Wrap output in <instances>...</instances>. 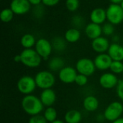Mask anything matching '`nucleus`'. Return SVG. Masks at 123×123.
<instances>
[{
    "mask_svg": "<svg viewBox=\"0 0 123 123\" xmlns=\"http://www.w3.org/2000/svg\"><path fill=\"white\" fill-rule=\"evenodd\" d=\"M21 106L23 111L31 117L40 115L44 109L40 97L33 94L25 95L22 99Z\"/></svg>",
    "mask_w": 123,
    "mask_h": 123,
    "instance_id": "obj_1",
    "label": "nucleus"
},
{
    "mask_svg": "<svg viewBox=\"0 0 123 123\" xmlns=\"http://www.w3.org/2000/svg\"><path fill=\"white\" fill-rule=\"evenodd\" d=\"M21 63L26 67L34 68L38 67L42 62L43 58L39 55L33 48L24 49L21 53Z\"/></svg>",
    "mask_w": 123,
    "mask_h": 123,
    "instance_id": "obj_2",
    "label": "nucleus"
},
{
    "mask_svg": "<svg viewBox=\"0 0 123 123\" xmlns=\"http://www.w3.org/2000/svg\"><path fill=\"white\" fill-rule=\"evenodd\" d=\"M34 78L37 87L42 90L52 89L55 83V77L50 71H40L36 74Z\"/></svg>",
    "mask_w": 123,
    "mask_h": 123,
    "instance_id": "obj_3",
    "label": "nucleus"
},
{
    "mask_svg": "<svg viewBox=\"0 0 123 123\" xmlns=\"http://www.w3.org/2000/svg\"><path fill=\"white\" fill-rule=\"evenodd\" d=\"M17 90L22 94H32L37 88L35 78L31 76H23L19 78L17 83Z\"/></svg>",
    "mask_w": 123,
    "mask_h": 123,
    "instance_id": "obj_4",
    "label": "nucleus"
},
{
    "mask_svg": "<svg viewBox=\"0 0 123 123\" xmlns=\"http://www.w3.org/2000/svg\"><path fill=\"white\" fill-rule=\"evenodd\" d=\"M103 114L106 120L112 123L121 117L123 114V105L118 101L112 102L107 105Z\"/></svg>",
    "mask_w": 123,
    "mask_h": 123,
    "instance_id": "obj_5",
    "label": "nucleus"
},
{
    "mask_svg": "<svg viewBox=\"0 0 123 123\" xmlns=\"http://www.w3.org/2000/svg\"><path fill=\"white\" fill-rule=\"evenodd\" d=\"M107 19L114 25H117L123 22V9L120 4H111L106 9Z\"/></svg>",
    "mask_w": 123,
    "mask_h": 123,
    "instance_id": "obj_6",
    "label": "nucleus"
},
{
    "mask_svg": "<svg viewBox=\"0 0 123 123\" xmlns=\"http://www.w3.org/2000/svg\"><path fill=\"white\" fill-rule=\"evenodd\" d=\"M75 68L78 74H83L86 76L93 75L97 69L94 61L88 58H83L78 60L76 63Z\"/></svg>",
    "mask_w": 123,
    "mask_h": 123,
    "instance_id": "obj_7",
    "label": "nucleus"
},
{
    "mask_svg": "<svg viewBox=\"0 0 123 123\" xmlns=\"http://www.w3.org/2000/svg\"><path fill=\"white\" fill-rule=\"evenodd\" d=\"M35 50L43 59L46 60L51 55L53 49L51 42L45 38H40L36 42Z\"/></svg>",
    "mask_w": 123,
    "mask_h": 123,
    "instance_id": "obj_8",
    "label": "nucleus"
},
{
    "mask_svg": "<svg viewBox=\"0 0 123 123\" xmlns=\"http://www.w3.org/2000/svg\"><path fill=\"white\" fill-rule=\"evenodd\" d=\"M119 81L116 74L112 72H106L100 76L99 83L103 89H112L117 87Z\"/></svg>",
    "mask_w": 123,
    "mask_h": 123,
    "instance_id": "obj_9",
    "label": "nucleus"
},
{
    "mask_svg": "<svg viewBox=\"0 0 123 123\" xmlns=\"http://www.w3.org/2000/svg\"><path fill=\"white\" fill-rule=\"evenodd\" d=\"M78 72L76 69L72 66H65L58 72V79L63 84H72L75 82V79Z\"/></svg>",
    "mask_w": 123,
    "mask_h": 123,
    "instance_id": "obj_10",
    "label": "nucleus"
},
{
    "mask_svg": "<svg viewBox=\"0 0 123 123\" xmlns=\"http://www.w3.org/2000/svg\"><path fill=\"white\" fill-rule=\"evenodd\" d=\"M9 8L14 14L22 15L27 14L31 8V4L28 0H12Z\"/></svg>",
    "mask_w": 123,
    "mask_h": 123,
    "instance_id": "obj_11",
    "label": "nucleus"
},
{
    "mask_svg": "<svg viewBox=\"0 0 123 123\" xmlns=\"http://www.w3.org/2000/svg\"><path fill=\"white\" fill-rule=\"evenodd\" d=\"M96 68L99 71H106L110 69L112 59L108 53H99L94 59Z\"/></svg>",
    "mask_w": 123,
    "mask_h": 123,
    "instance_id": "obj_12",
    "label": "nucleus"
},
{
    "mask_svg": "<svg viewBox=\"0 0 123 123\" xmlns=\"http://www.w3.org/2000/svg\"><path fill=\"white\" fill-rule=\"evenodd\" d=\"M110 46V42L107 38L105 37L100 36L92 42V48L98 54L105 53L108 51V49Z\"/></svg>",
    "mask_w": 123,
    "mask_h": 123,
    "instance_id": "obj_13",
    "label": "nucleus"
},
{
    "mask_svg": "<svg viewBox=\"0 0 123 123\" xmlns=\"http://www.w3.org/2000/svg\"><path fill=\"white\" fill-rule=\"evenodd\" d=\"M40 99L44 107H52L56 101V94L52 89H47L42 90Z\"/></svg>",
    "mask_w": 123,
    "mask_h": 123,
    "instance_id": "obj_14",
    "label": "nucleus"
},
{
    "mask_svg": "<svg viewBox=\"0 0 123 123\" xmlns=\"http://www.w3.org/2000/svg\"><path fill=\"white\" fill-rule=\"evenodd\" d=\"M84 32L87 37L93 40L102 35V27H101L100 25L90 22L85 26Z\"/></svg>",
    "mask_w": 123,
    "mask_h": 123,
    "instance_id": "obj_15",
    "label": "nucleus"
},
{
    "mask_svg": "<svg viewBox=\"0 0 123 123\" xmlns=\"http://www.w3.org/2000/svg\"><path fill=\"white\" fill-rule=\"evenodd\" d=\"M89 18L92 22L101 25L107 19L106 9L100 7L94 9L90 13Z\"/></svg>",
    "mask_w": 123,
    "mask_h": 123,
    "instance_id": "obj_16",
    "label": "nucleus"
},
{
    "mask_svg": "<svg viewBox=\"0 0 123 123\" xmlns=\"http://www.w3.org/2000/svg\"><path fill=\"white\" fill-rule=\"evenodd\" d=\"M107 53L112 61H123V46L119 43H113L112 44H110Z\"/></svg>",
    "mask_w": 123,
    "mask_h": 123,
    "instance_id": "obj_17",
    "label": "nucleus"
},
{
    "mask_svg": "<svg viewBox=\"0 0 123 123\" xmlns=\"http://www.w3.org/2000/svg\"><path fill=\"white\" fill-rule=\"evenodd\" d=\"M99 105V102L98 99L93 95L86 96L83 100V107L84 110L89 112L96 111L98 109Z\"/></svg>",
    "mask_w": 123,
    "mask_h": 123,
    "instance_id": "obj_18",
    "label": "nucleus"
},
{
    "mask_svg": "<svg viewBox=\"0 0 123 123\" xmlns=\"http://www.w3.org/2000/svg\"><path fill=\"white\" fill-rule=\"evenodd\" d=\"M65 67V61L58 56L53 57L49 60L48 68L51 72H59Z\"/></svg>",
    "mask_w": 123,
    "mask_h": 123,
    "instance_id": "obj_19",
    "label": "nucleus"
},
{
    "mask_svg": "<svg viewBox=\"0 0 123 123\" xmlns=\"http://www.w3.org/2000/svg\"><path fill=\"white\" fill-rule=\"evenodd\" d=\"M81 120V113L77 110H68L64 116V122L66 123H80Z\"/></svg>",
    "mask_w": 123,
    "mask_h": 123,
    "instance_id": "obj_20",
    "label": "nucleus"
},
{
    "mask_svg": "<svg viewBox=\"0 0 123 123\" xmlns=\"http://www.w3.org/2000/svg\"><path fill=\"white\" fill-rule=\"evenodd\" d=\"M81 37V32L79 29L72 27L66 30L64 35L65 40L70 43H76L80 40Z\"/></svg>",
    "mask_w": 123,
    "mask_h": 123,
    "instance_id": "obj_21",
    "label": "nucleus"
},
{
    "mask_svg": "<svg viewBox=\"0 0 123 123\" xmlns=\"http://www.w3.org/2000/svg\"><path fill=\"white\" fill-rule=\"evenodd\" d=\"M37 40H35V37L32 34H25L22 36L20 39V44L25 49H29L32 48L36 44Z\"/></svg>",
    "mask_w": 123,
    "mask_h": 123,
    "instance_id": "obj_22",
    "label": "nucleus"
},
{
    "mask_svg": "<svg viewBox=\"0 0 123 123\" xmlns=\"http://www.w3.org/2000/svg\"><path fill=\"white\" fill-rule=\"evenodd\" d=\"M66 42L67 41L65 40V38L62 37L56 36L53 37L51 41L53 49L56 52H59V53L64 51L66 48Z\"/></svg>",
    "mask_w": 123,
    "mask_h": 123,
    "instance_id": "obj_23",
    "label": "nucleus"
},
{
    "mask_svg": "<svg viewBox=\"0 0 123 123\" xmlns=\"http://www.w3.org/2000/svg\"><path fill=\"white\" fill-rule=\"evenodd\" d=\"M43 116L48 123H51L57 120L58 112H57V110L54 107H46V109L44 110Z\"/></svg>",
    "mask_w": 123,
    "mask_h": 123,
    "instance_id": "obj_24",
    "label": "nucleus"
},
{
    "mask_svg": "<svg viewBox=\"0 0 123 123\" xmlns=\"http://www.w3.org/2000/svg\"><path fill=\"white\" fill-rule=\"evenodd\" d=\"M14 13L10 8H4L1 10L0 14L1 20L4 23H8L11 22L14 18Z\"/></svg>",
    "mask_w": 123,
    "mask_h": 123,
    "instance_id": "obj_25",
    "label": "nucleus"
},
{
    "mask_svg": "<svg viewBox=\"0 0 123 123\" xmlns=\"http://www.w3.org/2000/svg\"><path fill=\"white\" fill-rule=\"evenodd\" d=\"M71 25L73 27L76 28V29H81V28H85V19L83 17V16L80 14H75L71 18Z\"/></svg>",
    "mask_w": 123,
    "mask_h": 123,
    "instance_id": "obj_26",
    "label": "nucleus"
},
{
    "mask_svg": "<svg viewBox=\"0 0 123 123\" xmlns=\"http://www.w3.org/2000/svg\"><path fill=\"white\" fill-rule=\"evenodd\" d=\"M110 70L112 73L115 74H123V61H112L110 66Z\"/></svg>",
    "mask_w": 123,
    "mask_h": 123,
    "instance_id": "obj_27",
    "label": "nucleus"
},
{
    "mask_svg": "<svg viewBox=\"0 0 123 123\" xmlns=\"http://www.w3.org/2000/svg\"><path fill=\"white\" fill-rule=\"evenodd\" d=\"M79 0H66V7L71 12H76L79 9Z\"/></svg>",
    "mask_w": 123,
    "mask_h": 123,
    "instance_id": "obj_28",
    "label": "nucleus"
},
{
    "mask_svg": "<svg viewBox=\"0 0 123 123\" xmlns=\"http://www.w3.org/2000/svg\"><path fill=\"white\" fill-rule=\"evenodd\" d=\"M102 27V33L106 36L112 35L115 32V27L114 25H112L110 22H107L103 25Z\"/></svg>",
    "mask_w": 123,
    "mask_h": 123,
    "instance_id": "obj_29",
    "label": "nucleus"
},
{
    "mask_svg": "<svg viewBox=\"0 0 123 123\" xmlns=\"http://www.w3.org/2000/svg\"><path fill=\"white\" fill-rule=\"evenodd\" d=\"M74 83H76V84H77L79 86H84L88 83V76L78 74Z\"/></svg>",
    "mask_w": 123,
    "mask_h": 123,
    "instance_id": "obj_30",
    "label": "nucleus"
},
{
    "mask_svg": "<svg viewBox=\"0 0 123 123\" xmlns=\"http://www.w3.org/2000/svg\"><path fill=\"white\" fill-rule=\"evenodd\" d=\"M45 13V9L41 4L37 5V6H34V8L32 9V14L34 17H35L37 19L41 18Z\"/></svg>",
    "mask_w": 123,
    "mask_h": 123,
    "instance_id": "obj_31",
    "label": "nucleus"
},
{
    "mask_svg": "<svg viewBox=\"0 0 123 123\" xmlns=\"http://www.w3.org/2000/svg\"><path fill=\"white\" fill-rule=\"evenodd\" d=\"M28 123H48V122L43 115H37L30 117Z\"/></svg>",
    "mask_w": 123,
    "mask_h": 123,
    "instance_id": "obj_32",
    "label": "nucleus"
},
{
    "mask_svg": "<svg viewBox=\"0 0 123 123\" xmlns=\"http://www.w3.org/2000/svg\"><path fill=\"white\" fill-rule=\"evenodd\" d=\"M116 94L118 98L123 102V79L120 80L116 87Z\"/></svg>",
    "mask_w": 123,
    "mask_h": 123,
    "instance_id": "obj_33",
    "label": "nucleus"
},
{
    "mask_svg": "<svg viewBox=\"0 0 123 123\" xmlns=\"http://www.w3.org/2000/svg\"><path fill=\"white\" fill-rule=\"evenodd\" d=\"M59 1L60 0H42V4L45 6H55Z\"/></svg>",
    "mask_w": 123,
    "mask_h": 123,
    "instance_id": "obj_34",
    "label": "nucleus"
},
{
    "mask_svg": "<svg viewBox=\"0 0 123 123\" xmlns=\"http://www.w3.org/2000/svg\"><path fill=\"white\" fill-rule=\"evenodd\" d=\"M96 120L98 123H102L105 120V117L104 116V114H99L96 116Z\"/></svg>",
    "mask_w": 123,
    "mask_h": 123,
    "instance_id": "obj_35",
    "label": "nucleus"
},
{
    "mask_svg": "<svg viewBox=\"0 0 123 123\" xmlns=\"http://www.w3.org/2000/svg\"><path fill=\"white\" fill-rule=\"evenodd\" d=\"M28 1L30 3V4L33 6H37L41 4L42 3V0H28Z\"/></svg>",
    "mask_w": 123,
    "mask_h": 123,
    "instance_id": "obj_36",
    "label": "nucleus"
},
{
    "mask_svg": "<svg viewBox=\"0 0 123 123\" xmlns=\"http://www.w3.org/2000/svg\"><path fill=\"white\" fill-rule=\"evenodd\" d=\"M14 62H16V63H21V56H20V54H19V55H16L15 56H14Z\"/></svg>",
    "mask_w": 123,
    "mask_h": 123,
    "instance_id": "obj_37",
    "label": "nucleus"
},
{
    "mask_svg": "<svg viewBox=\"0 0 123 123\" xmlns=\"http://www.w3.org/2000/svg\"><path fill=\"white\" fill-rule=\"evenodd\" d=\"M112 4H120L123 2V0H110Z\"/></svg>",
    "mask_w": 123,
    "mask_h": 123,
    "instance_id": "obj_38",
    "label": "nucleus"
},
{
    "mask_svg": "<svg viewBox=\"0 0 123 123\" xmlns=\"http://www.w3.org/2000/svg\"><path fill=\"white\" fill-rule=\"evenodd\" d=\"M112 40L114 41V43H117V42H118V40H119V36L117 35H115L112 37Z\"/></svg>",
    "mask_w": 123,
    "mask_h": 123,
    "instance_id": "obj_39",
    "label": "nucleus"
},
{
    "mask_svg": "<svg viewBox=\"0 0 123 123\" xmlns=\"http://www.w3.org/2000/svg\"><path fill=\"white\" fill-rule=\"evenodd\" d=\"M112 123H123V117H120V118H118L117 120H115L114 122H112Z\"/></svg>",
    "mask_w": 123,
    "mask_h": 123,
    "instance_id": "obj_40",
    "label": "nucleus"
},
{
    "mask_svg": "<svg viewBox=\"0 0 123 123\" xmlns=\"http://www.w3.org/2000/svg\"><path fill=\"white\" fill-rule=\"evenodd\" d=\"M66 123L65 122H63V120H58V119H57L56 120H55L54 122H53V123Z\"/></svg>",
    "mask_w": 123,
    "mask_h": 123,
    "instance_id": "obj_41",
    "label": "nucleus"
},
{
    "mask_svg": "<svg viewBox=\"0 0 123 123\" xmlns=\"http://www.w3.org/2000/svg\"><path fill=\"white\" fill-rule=\"evenodd\" d=\"M120 5L121 6V7L123 8V2H122V3H121V4H120Z\"/></svg>",
    "mask_w": 123,
    "mask_h": 123,
    "instance_id": "obj_42",
    "label": "nucleus"
}]
</instances>
